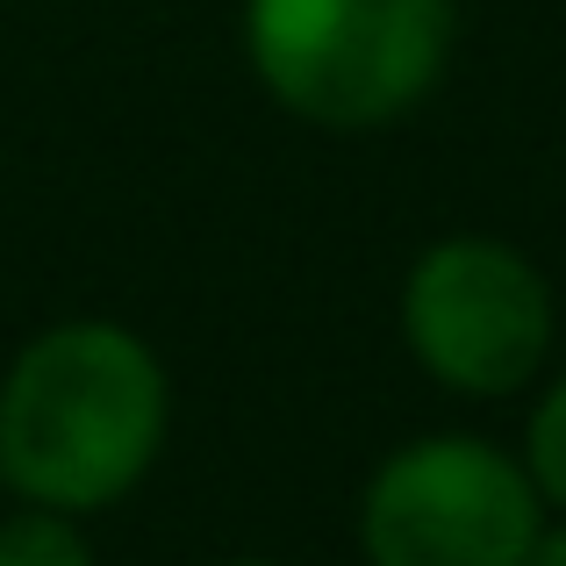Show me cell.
<instances>
[{
    "mask_svg": "<svg viewBox=\"0 0 566 566\" xmlns=\"http://www.w3.org/2000/svg\"><path fill=\"white\" fill-rule=\"evenodd\" d=\"M166 444V374L123 323H57L0 387V473L43 510L129 495Z\"/></svg>",
    "mask_w": 566,
    "mask_h": 566,
    "instance_id": "1",
    "label": "cell"
},
{
    "mask_svg": "<svg viewBox=\"0 0 566 566\" xmlns=\"http://www.w3.org/2000/svg\"><path fill=\"white\" fill-rule=\"evenodd\" d=\"M244 36L280 108L323 129H374L438 86L452 0H251Z\"/></svg>",
    "mask_w": 566,
    "mask_h": 566,
    "instance_id": "2",
    "label": "cell"
},
{
    "mask_svg": "<svg viewBox=\"0 0 566 566\" xmlns=\"http://www.w3.org/2000/svg\"><path fill=\"white\" fill-rule=\"evenodd\" d=\"M359 538L374 566H524L538 488L481 438H423L374 473Z\"/></svg>",
    "mask_w": 566,
    "mask_h": 566,
    "instance_id": "3",
    "label": "cell"
},
{
    "mask_svg": "<svg viewBox=\"0 0 566 566\" xmlns=\"http://www.w3.org/2000/svg\"><path fill=\"white\" fill-rule=\"evenodd\" d=\"M401 331L444 387L516 395L553 352V287L524 251L452 237L416 259L401 287Z\"/></svg>",
    "mask_w": 566,
    "mask_h": 566,
    "instance_id": "4",
    "label": "cell"
},
{
    "mask_svg": "<svg viewBox=\"0 0 566 566\" xmlns=\"http://www.w3.org/2000/svg\"><path fill=\"white\" fill-rule=\"evenodd\" d=\"M0 566H94L86 538L65 524V510H22L0 524Z\"/></svg>",
    "mask_w": 566,
    "mask_h": 566,
    "instance_id": "5",
    "label": "cell"
},
{
    "mask_svg": "<svg viewBox=\"0 0 566 566\" xmlns=\"http://www.w3.org/2000/svg\"><path fill=\"white\" fill-rule=\"evenodd\" d=\"M524 452H531V488H538V495H553L559 510H566V380L538 401Z\"/></svg>",
    "mask_w": 566,
    "mask_h": 566,
    "instance_id": "6",
    "label": "cell"
},
{
    "mask_svg": "<svg viewBox=\"0 0 566 566\" xmlns=\"http://www.w3.org/2000/svg\"><path fill=\"white\" fill-rule=\"evenodd\" d=\"M524 566H566V524L559 531H538V545H531Z\"/></svg>",
    "mask_w": 566,
    "mask_h": 566,
    "instance_id": "7",
    "label": "cell"
},
{
    "mask_svg": "<svg viewBox=\"0 0 566 566\" xmlns=\"http://www.w3.org/2000/svg\"><path fill=\"white\" fill-rule=\"evenodd\" d=\"M237 566H265V559H237Z\"/></svg>",
    "mask_w": 566,
    "mask_h": 566,
    "instance_id": "8",
    "label": "cell"
}]
</instances>
